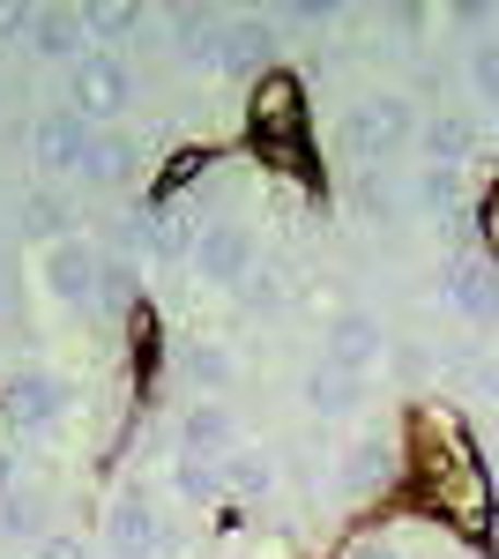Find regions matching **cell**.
<instances>
[{"mask_svg": "<svg viewBox=\"0 0 499 559\" xmlns=\"http://www.w3.org/2000/svg\"><path fill=\"white\" fill-rule=\"evenodd\" d=\"M411 142H417V105L403 90L358 97L351 120H343V157H351V165H388V157H403Z\"/></svg>", "mask_w": 499, "mask_h": 559, "instance_id": "cell-1", "label": "cell"}, {"mask_svg": "<svg viewBox=\"0 0 499 559\" xmlns=\"http://www.w3.org/2000/svg\"><path fill=\"white\" fill-rule=\"evenodd\" d=\"M127 105H134V75L120 52H83L68 68V112H83L90 128H120Z\"/></svg>", "mask_w": 499, "mask_h": 559, "instance_id": "cell-2", "label": "cell"}, {"mask_svg": "<svg viewBox=\"0 0 499 559\" xmlns=\"http://www.w3.org/2000/svg\"><path fill=\"white\" fill-rule=\"evenodd\" d=\"M97 276H105V254L90 247V239H45L38 254V284L52 292L60 306H75V313H97Z\"/></svg>", "mask_w": 499, "mask_h": 559, "instance_id": "cell-3", "label": "cell"}, {"mask_svg": "<svg viewBox=\"0 0 499 559\" xmlns=\"http://www.w3.org/2000/svg\"><path fill=\"white\" fill-rule=\"evenodd\" d=\"M440 292L470 329H499V261L485 247H462L448 269H440Z\"/></svg>", "mask_w": 499, "mask_h": 559, "instance_id": "cell-4", "label": "cell"}, {"mask_svg": "<svg viewBox=\"0 0 499 559\" xmlns=\"http://www.w3.org/2000/svg\"><path fill=\"white\" fill-rule=\"evenodd\" d=\"M247 128L261 150H306V90L292 75H261L253 83V112Z\"/></svg>", "mask_w": 499, "mask_h": 559, "instance_id": "cell-5", "label": "cell"}, {"mask_svg": "<svg viewBox=\"0 0 499 559\" xmlns=\"http://www.w3.org/2000/svg\"><path fill=\"white\" fill-rule=\"evenodd\" d=\"M395 477H403V440H388V432H358V440L335 455V485H343L351 500H380Z\"/></svg>", "mask_w": 499, "mask_h": 559, "instance_id": "cell-6", "label": "cell"}, {"mask_svg": "<svg viewBox=\"0 0 499 559\" xmlns=\"http://www.w3.org/2000/svg\"><path fill=\"white\" fill-rule=\"evenodd\" d=\"M187 269H194L202 284H216V292H239L261 261H253V239L239 231V224H202V231H194V254H187Z\"/></svg>", "mask_w": 499, "mask_h": 559, "instance_id": "cell-7", "label": "cell"}, {"mask_svg": "<svg viewBox=\"0 0 499 559\" xmlns=\"http://www.w3.org/2000/svg\"><path fill=\"white\" fill-rule=\"evenodd\" d=\"M165 545H171V530L142 492H120L105 508V552L112 559H165Z\"/></svg>", "mask_w": 499, "mask_h": 559, "instance_id": "cell-8", "label": "cell"}, {"mask_svg": "<svg viewBox=\"0 0 499 559\" xmlns=\"http://www.w3.org/2000/svg\"><path fill=\"white\" fill-rule=\"evenodd\" d=\"M224 75L231 83L276 75V15H224Z\"/></svg>", "mask_w": 499, "mask_h": 559, "instance_id": "cell-9", "label": "cell"}, {"mask_svg": "<svg viewBox=\"0 0 499 559\" xmlns=\"http://www.w3.org/2000/svg\"><path fill=\"white\" fill-rule=\"evenodd\" d=\"M68 403H75V388L38 366V373H23V381H8V426L15 432H52L68 418Z\"/></svg>", "mask_w": 499, "mask_h": 559, "instance_id": "cell-10", "label": "cell"}, {"mask_svg": "<svg viewBox=\"0 0 499 559\" xmlns=\"http://www.w3.org/2000/svg\"><path fill=\"white\" fill-rule=\"evenodd\" d=\"M90 142H97V128H90L83 112H45L38 134H31V150H38V173L45 179H68L90 165Z\"/></svg>", "mask_w": 499, "mask_h": 559, "instance_id": "cell-11", "label": "cell"}, {"mask_svg": "<svg viewBox=\"0 0 499 559\" xmlns=\"http://www.w3.org/2000/svg\"><path fill=\"white\" fill-rule=\"evenodd\" d=\"M171 52L194 75H224V15L216 8H171Z\"/></svg>", "mask_w": 499, "mask_h": 559, "instance_id": "cell-12", "label": "cell"}, {"mask_svg": "<svg viewBox=\"0 0 499 559\" xmlns=\"http://www.w3.org/2000/svg\"><path fill=\"white\" fill-rule=\"evenodd\" d=\"M329 366H343V373H373L380 358H388V336H380V321L366 313V306H343L329 321V350H321Z\"/></svg>", "mask_w": 499, "mask_h": 559, "instance_id": "cell-13", "label": "cell"}, {"mask_svg": "<svg viewBox=\"0 0 499 559\" xmlns=\"http://www.w3.org/2000/svg\"><path fill=\"white\" fill-rule=\"evenodd\" d=\"M298 403H306V418H321V426H335V418H351L358 403H366V373H343V366H313L306 381H298Z\"/></svg>", "mask_w": 499, "mask_h": 559, "instance_id": "cell-14", "label": "cell"}, {"mask_svg": "<svg viewBox=\"0 0 499 559\" xmlns=\"http://www.w3.org/2000/svg\"><path fill=\"white\" fill-rule=\"evenodd\" d=\"M432 508H440V515H455L462 530H477V522L492 515V485H485V463H477V455H470V463H455V471L432 485Z\"/></svg>", "mask_w": 499, "mask_h": 559, "instance_id": "cell-15", "label": "cell"}, {"mask_svg": "<svg viewBox=\"0 0 499 559\" xmlns=\"http://www.w3.org/2000/svg\"><path fill=\"white\" fill-rule=\"evenodd\" d=\"M239 448V426H231V411L224 403H187V418H179V455H209V463H224Z\"/></svg>", "mask_w": 499, "mask_h": 559, "instance_id": "cell-16", "label": "cell"}, {"mask_svg": "<svg viewBox=\"0 0 499 559\" xmlns=\"http://www.w3.org/2000/svg\"><path fill=\"white\" fill-rule=\"evenodd\" d=\"M83 45H90V23H83V8H31V52L38 60H83Z\"/></svg>", "mask_w": 499, "mask_h": 559, "instance_id": "cell-17", "label": "cell"}, {"mask_svg": "<svg viewBox=\"0 0 499 559\" xmlns=\"http://www.w3.org/2000/svg\"><path fill=\"white\" fill-rule=\"evenodd\" d=\"M83 179L90 187H134V179H142V142H134L127 128H97Z\"/></svg>", "mask_w": 499, "mask_h": 559, "instance_id": "cell-18", "label": "cell"}, {"mask_svg": "<svg viewBox=\"0 0 499 559\" xmlns=\"http://www.w3.org/2000/svg\"><path fill=\"white\" fill-rule=\"evenodd\" d=\"M0 530L45 545V537H52V492H38V485H8V492H0Z\"/></svg>", "mask_w": 499, "mask_h": 559, "instance_id": "cell-19", "label": "cell"}, {"mask_svg": "<svg viewBox=\"0 0 499 559\" xmlns=\"http://www.w3.org/2000/svg\"><path fill=\"white\" fill-rule=\"evenodd\" d=\"M224 492H239V500H269V492H276V455L253 448V440H239V448L224 455Z\"/></svg>", "mask_w": 499, "mask_h": 559, "instance_id": "cell-20", "label": "cell"}, {"mask_svg": "<svg viewBox=\"0 0 499 559\" xmlns=\"http://www.w3.org/2000/svg\"><path fill=\"white\" fill-rule=\"evenodd\" d=\"M417 142H425V165H448V173H462L477 157V134H470L462 112H432V128L417 134Z\"/></svg>", "mask_w": 499, "mask_h": 559, "instance_id": "cell-21", "label": "cell"}, {"mask_svg": "<svg viewBox=\"0 0 499 559\" xmlns=\"http://www.w3.org/2000/svg\"><path fill=\"white\" fill-rule=\"evenodd\" d=\"M187 381H194L209 403H216L224 388H239V358H231L224 344H194V350H187Z\"/></svg>", "mask_w": 499, "mask_h": 559, "instance_id": "cell-22", "label": "cell"}, {"mask_svg": "<svg viewBox=\"0 0 499 559\" xmlns=\"http://www.w3.org/2000/svg\"><path fill=\"white\" fill-rule=\"evenodd\" d=\"M97 306H105V313H134V306H142V269H134V261H105Z\"/></svg>", "mask_w": 499, "mask_h": 559, "instance_id": "cell-23", "label": "cell"}, {"mask_svg": "<svg viewBox=\"0 0 499 559\" xmlns=\"http://www.w3.org/2000/svg\"><path fill=\"white\" fill-rule=\"evenodd\" d=\"M239 299H247L253 313H284V306H292V269H253L247 284H239Z\"/></svg>", "mask_w": 499, "mask_h": 559, "instance_id": "cell-24", "label": "cell"}, {"mask_svg": "<svg viewBox=\"0 0 499 559\" xmlns=\"http://www.w3.org/2000/svg\"><path fill=\"white\" fill-rule=\"evenodd\" d=\"M171 485H179V500H216V492H224V463H209V455H179Z\"/></svg>", "mask_w": 499, "mask_h": 559, "instance_id": "cell-25", "label": "cell"}, {"mask_svg": "<svg viewBox=\"0 0 499 559\" xmlns=\"http://www.w3.org/2000/svg\"><path fill=\"white\" fill-rule=\"evenodd\" d=\"M470 90H477V105H492V112H499V31L470 45Z\"/></svg>", "mask_w": 499, "mask_h": 559, "instance_id": "cell-26", "label": "cell"}, {"mask_svg": "<svg viewBox=\"0 0 499 559\" xmlns=\"http://www.w3.org/2000/svg\"><path fill=\"white\" fill-rule=\"evenodd\" d=\"M343 559H417L411 545H403V537H388V530H358V537H351V552Z\"/></svg>", "mask_w": 499, "mask_h": 559, "instance_id": "cell-27", "label": "cell"}, {"mask_svg": "<svg viewBox=\"0 0 499 559\" xmlns=\"http://www.w3.org/2000/svg\"><path fill=\"white\" fill-rule=\"evenodd\" d=\"M403 202H411V194H395V187H388V179H358V210L366 216H403Z\"/></svg>", "mask_w": 499, "mask_h": 559, "instance_id": "cell-28", "label": "cell"}, {"mask_svg": "<svg viewBox=\"0 0 499 559\" xmlns=\"http://www.w3.org/2000/svg\"><path fill=\"white\" fill-rule=\"evenodd\" d=\"M83 23H90V31H112V38H120V31H142V8L105 0V8H83Z\"/></svg>", "mask_w": 499, "mask_h": 559, "instance_id": "cell-29", "label": "cell"}, {"mask_svg": "<svg viewBox=\"0 0 499 559\" xmlns=\"http://www.w3.org/2000/svg\"><path fill=\"white\" fill-rule=\"evenodd\" d=\"M388 366H395V381H403V388H417L425 373H432V366H425V350H417V344H388Z\"/></svg>", "mask_w": 499, "mask_h": 559, "instance_id": "cell-30", "label": "cell"}, {"mask_svg": "<svg viewBox=\"0 0 499 559\" xmlns=\"http://www.w3.org/2000/svg\"><path fill=\"white\" fill-rule=\"evenodd\" d=\"M284 23H292V31H329L335 8H321V0H298V8H284V15H276V31H284Z\"/></svg>", "mask_w": 499, "mask_h": 559, "instance_id": "cell-31", "label": "cell"}, {"mask_svg": "<svg viewBox=\"0 0 499 559\" xmlns=\"http://www.w3.org/2000/svg\"><path fill=\"white\" fill-rule=\"evenodd\" d=\"M477 239H485V254L499 261V179L485 187V202H477Z\"/></svg>", "mask_w": 499, "mask_h": 559, "instance_id": "cell-32", "label": "cell"}, {"mask_svg": "<svg viewBox=\"0 0 499 559\" xmlns=\"http://www.w3.org/2000/svg\"><path fill=\"white\" fill-rule=\"evenodd\" d=\"M23 216H38V231H52L68 210H60V194H31V210H23Z\"/></svg>", "mask_w": 499, "mask_h": 559, "instance_id": "cell-33", "label": "cell"}, {"mask_svg": "<svg viewBox=\"0 0 499 559\" xmlns=\"http://www.w3.org/2000/svg\"><path fill=\"white\" fill-rule=\"evenodd\" d=\"M477 395H492V403H499V358H492V366H477Z\"/></svg>", "mask_w": 499, "mask_h": 559, "instance_id": "cell-34", "label": "cell"}, {"mask_svg": "<svg viewBox=\"0 0 499 559\" xmlns=\"http://www.w3.org/2000/svg\"><path fill=\"white\" fill-rule=\"evenodd\" d=\"M492 120H499V112H492Z\"/></svg>", "mask_w": 499, "mask_h": 559, "instance_id": "cell-35", "label": "cell"}]
</instances>
